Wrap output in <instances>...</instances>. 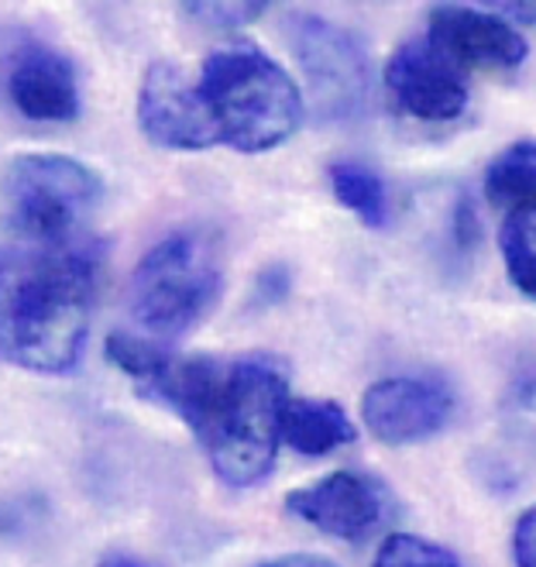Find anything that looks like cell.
I'll return each mask as SVG.
<instances>
[{"label":"cell","instance_id":"21","mask_svg":"<svg viewBox=\"0 0 536 567\" xmlns=\"http://www.w3.org/2000/svg\"><path fill=\"white\" fill-rule=\"evenodd\" d=\"M255 567H341V564L317 557V554H282V557H272V560H261Z\"/></svg>","mask_w":536,"mask_h":567},{"label":"cell","instance_id":"4","mask_svg":"<svg viewBox=\"0 0 536 567\" xmlns=\"http://www.w3.org/2000/svg\"><path fill=\"white\" fill-rule=\"evenodd\" d=\"M104 204V179L90 165L55 152L14 155L0 179V217L28 248H83Z\"/></svg>","mask_w":536,"mask_h":567},{"label":"cell","instance_id":"17","mask_svg":"<svg viewBox=\"0 0 536 567\" xmlns=\"http://www.w3.org/2000/svg\"><path fill=\"white\" fill-rule=\"evenodd\" d=\"M375 567H464L461 557L416 533H389L375 554Z\"/></svg>","mask_w":536,"mask_h":567},{"label":"cell","instance_id":"6","mask_svg":"<svg viewBox=\"0 0 536 567\" xmlns=\"http://www.w3.org/2000/svg\"><path fill=\"white\" fill-rule=\"evenodd\" d=\"M286 39L317 117L333 124L361 117L372 96V62L354 31L310 11H292Z\"/></svg>","mask_w":536,"mask_h":567},{"label":"cell","instance_id":"9","mask_svg":"<svg viewBox=\"0 0 536 567\" xmlns=\"http://www.w3.org/2000/svg\"><path fill=\"white\" fill-rule=\"evenodd\" d=\"M385 90L416 121L447 124L467 107V73L426 35L406 39L385 62Z\"/></svg>","mask_w":536,"mask_h":567},{"label":"cell","instance_id":"18","mask_svg":"<svg viewBox=\"0 0 536 567\" xmlns=\"http://www.w3.org/2000/svg\"><path fill=\"white\" fill-rule=\"evenodd\" d=\"M502 410H506V423L513 426L516 437L536 447V361L516 375Z\"/></svg>","mask_w":536,"mask_h":567},{"label":"cell","instance_id":"20","mask_svg":"<svg viewBox=\"0 0 536 567\" xmlns=\"http://www.w3.org/2000/svg\"><path fill=\"white\" fill-rule=\"evenodd\" d=\"M513 560L516 567H536V506H529L513 529Z\"/></svg>","mask_w":536,"mask_h":567},{"label":"cell","instance_id":"23","mask_svg":"<svg viewBox=\"0 0 536 567\" xmlns=\"http://www.w3.org/2000/svg\"><path fill=\"white\" fill-rule=\"evenodd\" d=\"M96 567H155L152 560L138 557V554H124V550H114V554H104L96 560Z\"/></svg>","mask_w":536,"mask_h":567},{"label":"cell","instance_id":"10","mask_svg":"<svg viewBox=\"0 0 536 567\" xmlns=\"http://www.w3.org/2000/svg\"><path fill=\"white\" fill-rule=\"evenodd\" d=\"M426 39L437 45L457 70H519L529 55L523 31L482 8L441 4L430 11Z\"/></svg>","mask_w":536,"mask_h":567},{"label":"cell","instance_id":"8","mask_svg":"<svg viewBox=\"0 0 536 567\" xmlns=\"http://www.w3.org/2000/svg\"><path fill=\"white\" fill-rule=\"evenodd\" d=\"M454 392L420 375L379 379L361 395V420L368 433L389 447L430 441L454 420Z\"/></svg>","mask_w":536,"mask_h":567},{"label":"cell","instance_id":"12","mask_svg":"<svg viewBox=\"0 0 536 567\" xmlns=\"http://www.w3.org/2000/svg\"><path fill=\"white\" fill-rule=\"evenodd\" d=\"M4 86H8L14 111L24 121L70 124L80 117L83 100H80L76 65L52 45H42V42L21 45L8 62Z\"/></svg>","mask_w":536,"mask_h":567},{"label":"cell","instance_id":"7","mask_svg":"<svg viewBox=\"0 0 536 567\" xmlns=\"http://www.w3.org/2000/svg\"><path fill=\"white\" fill-rule=\"evenodd\" d=\"M138 127L152 145L169 152H207L220 145L196 76L173 59H158L145 70L138 90Z\"/></svg>","mask_w":536,"mask_h":567},{"label":"cell","instance_id":"19","mask_svg":"<svg viewBox=\"0 0 536 567\" xmlns=\"http://www.w3.org/2000/svg\"><path fill=\"white\" fill-rule=\"evenodd\" d=\"M186 14L214 31H238L255 24L268 4H183Z\"/></svg>","mask_w":536,"mask_h":567},{"label":"cell","instance_id":"15","mask_svg":"<svg viewBox=\"0 0 536 567\" xmlns=\"http://www.w3.org/2000/svg\"><path fill=\"white\" fill-rule=\"evenodd\" d=\"M327 179H330L333 196H338V204L348 214H354L364 227L379 230L389 224L392 204H389V189L379 179V173H372L361 162H333L327 169Z\"/></svg>","mask_w":536,"mask_h":567},{"label":"cell","instance_id":"14","mask_svg":"<svg viewBox=\"0 0 536 567\" xmlns=\"http://www.w3.org/2000/svg\"><path fill=\"white\" fill-rule=\"evenodd\" d=\"M485 196L495 207H536V142H513L485 169Z\"/></svg>","mask_w":536,"mask_h":567},{"label":"cell","instance_id":"11","mask_svg":"<svg viewBox=\"0 0 536 567\" xmlns=\"http://www.w3.org/2000/svg\"><path fill=\"white\" fill-rule=\"evenodd\" d=\"M286 509L327 537L361 540L385 519V488L361 472H333L313 485L292 488Z\"/></svg>","mask_w":536,"mask_h":567},{"label":"cell","instance_id":"2","mask_svg":"<svg viewBox=\"0 0 536 567\" xmlns=\"http://www.w3.org/2000/svg\"><path fill=\"white\" fill-rule=\"evenodd\" d=\"M100 248H0V354L35 375H70L90 338Z\"/></svg>","mask_w":536,"mask_h":567},{"label":"cell","instance_id":"5","mask_svg":"<svg viewBox=\"0 0 536 567\" xmlns=\"http://www.w3.org/2000/svg\"><path fill=\"white\" fill-rule=\"evenodd\" d=\"M224 269L214 238L204 230H173L134 265L127 307L142 338L173 344L204 320L220 299Z\"/></svg>","mask_w":536,"mask_h":567},{"label":"cell","instance_id":"16","mask_svg":"<svg viewBox=\"0 0 536 567\" xmlns=\"http://www.w3.org/2000/svg\"><path fill=\"white\" fill-rule=\"evenodd\" d=\"M498 248L513 286L523 296L536 299V207L506 214L498 230Z\"/></svg>","mask_w":536,"mask_h":567},{"label":"cell","instance_id":"3","mask_svg":"<svg viewBox=\"0 0 536 567\" xmlns=\"http://www.w3.org/2000/svg\"><path fill=\"white\" fill-rule=\"evenodd\" d=\"M199 96L214 121L217 142L261 155L286 145L307 114L299 83L251 39H224L207 52L196 73Z\"/></svg>","mask_w":536,"mask_h":567},{"label":"cell","instance_id":"13","mask_svg":"<svg viewBox=\"0 0 536 567\" xmlns=\"http://www.w3.org/2000/svg\"><path fill=\"white\" fill-rule=\"evenodd\" d=\"M279 437L286 447L307 457H323L338 447H348L358 441V426L348 416V410L333 399H310V395H289L282 410Z\"/></svg>","mask_w":536,"mask_h":567},{"label":"cell","instance_id":"22","mask_svg":"<svg viewBox=\"0 0 536 567\" xmlns=\"http://www.w3.org/2000/svg\"><path fill=\"white\" fill-rule=\"evenodd\" d=\"M492 8V14H498V18H506L509 24H536V4H488Z\"/></svg>","mask_w":536,"mask_h":567},{"label":"cell","instance_id":"1","mask_svg":"<svg viewBox=\"0 0 536 567\" xmlns=\"http://www.w3.org/2000/svg\"><path fill=\"white\" fill-rule=\"evenodd\" d=\"M107 358L142 395L173 410L204 447L214 475L255 488L276 468L289 403V369L276 354H179L138 333L114 330Z\"/></svg>","mask_w":536,"mask_h":567}]
</instances>
